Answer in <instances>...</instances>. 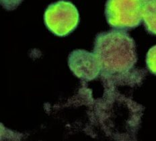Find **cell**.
Instances as JSON below:
<instances>
[{
	"label": "cell",
	"instance_id": "6da1fadb",
	"mask_svg": "<svg viewBox=\"0 0 156 141\" xmlns=\"http://www.w3.org/2000/svg\"><path fill=\"white\" fill-rule=\"evenodd\" d=\"M95 54L104 76L122 79L133 75L137 61L135 41L122 30H112L97 36Z\"/></svg>",
	"mask_w": 156,
	"mask_h": 141
},
{
	"label": "cell",
	"instance_id": "7a4b0ae2",
	"mask_svg": "<svg viewBox=\"0 0 156 141\" xmlns=\"http://www.w3.org/2000/svg\"><path fill=\"white\" fill-rule=\"evenodd\" d=\"M106 20L118 30H129L142 21L141 0H108L106 4Z\"/></svg>",
	"mask_w": 156,
	"mask_h": 141
},
{
	"label": "cell",
	"instance_id": "3957f363",
	"mask_svg": "<svg viewBox=\"0 0 156 141\" xmlns=\"http://www.w3.org/2000/svg\"><path fill=\"white\" fill-rule=\"evenodd\" d=\"M44 23L48 30L58 37L71 33L79 23V13L71 2L58 1L51 4L44 13Z\"/></svg>",
	"mask_w": 156,
	"mask_h": 141
},
{
	"label": "cell",
	"instance_id": "277c9868",
	"mask_svg": "<svg viewBox=\"0 0 156 141\" xmlns=\"http://www.w3.org/2000/svg\"><path fill=\"white\" fill-rule=\"evenodd\" d=\"M69 68L77 77L92 80L101 72V68L95 54L86 51L76 50L69 57Z\"/></svg>",
	"mask_w": 156,
	"mask_h": 141
},
{
	"label": "cell",
	"instance_id": "5b68a950",
	"mask_svg": "<svg viewBox=\"0 0 156 141\" xmlns=\"http://www.w3.org/2000/svg\"><path fill=\"white\" fill-rule=\"evenodd\" d=\"M142 18L147 31L156 35V1L142 4Z\"/></svg>",
	"mask_w": 156,
	"mask_h": 141
},
{
	"label": "cell",
	"instance_id": "8992f818",
	"mask_svg": "<svg viewBox=\"0 0 156 141\" xmlns=\"http://www.w3.org/2000/svg\"><path fill=\"white\" fill-rule=\"evenodd\" d=\"M146 64L149 71L156 75V45L148 51L146 56Z\"/></svg>",
	"mask_w": 156,
	"mask_h": 141
},
{
	"label": "cell",
	"instance_id": "52a82bcc",
	"mask_svg": "<svg viewBox=\"0 0 156 141\" xmlns=\"http://www.w3.org/2000/svg\"><path fill=\"white\" fill-rule=\"evenodd\" d=\"M154 1H156V0H141L142 4H145V3H147L149 2H154Z\"/></svg>",
	"mask_w": 156,
	"mask_h": 141
}]
</instances>
